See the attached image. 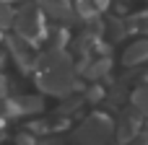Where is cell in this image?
Instances as JSON below:
<instances>
[{
	"label": "cell",
	"mask_w": 148,
	"mask_h": 145,
	"mask_svg": "<svg viewBox=\"0 0 148 145\" xmlns=\"http://www.w3.org/2000/svg\"><path fill=\"white\" fill-rule=\"evenodd\" d=\"M34 73H36V86L47 96L65 99L75 88V67H73L70 57L65 54V49L62 52L44 49L42 54H36Z\"/></svg>",
	"instance_id": "1"
},
{
	"label": "cell",
	"mask_w": 148,
	"mask_h": 145,
	"mask_svg": "<svg viewBox=\"0 0 148 145\" xmlns=\"http://www.w3.org/2000/svg\"><path fill=\"white\" fill-rule=\"evenodd\" d=\"M73 140L75 145H114V122L101 114V112H94L88 114L73 132Z\"/></svg>",
	"instance_id": "2"
},
{
	"label": "cell",
	"mask_w": 148,
	"mask_h": 145,
	"mask_svg": "<svg viewBox=\"0 0 148 145\" xmlns=\"http://www.w3.org/2000/svg\"><path fill=\"white\" fill-rule=\"evenodd\" d=\"M13 13H16V8H10V3L0 0V31H5V29L13 26Z\"/></svg>",
	"instance_id": "11"
},
{
	"label": "cell",
	"mask_w": 148,
	"mask_h": 145,
	"mask_svg": "<svg viewBox=\"0 0 148 145\" xmlns=\"http://www.w3.org/2000/svg\"><path fill=\"white\" fill-rule=\"evenodd\" d=\"M65 44H68V29L57 26V29L47 31V36H44V49H49V52H62Z\"/></svg>",
	"instance_id": "8"
},
{
	"label": "cell",
	"mask_w": 148,
	"mask_h": 145,
	"mask_svg": "<svg viewBox=\"0 0 148 145\" xmlns=\"http://www.w3.org/2000/svg\"><path fill=\"white\" fill-rule=\"evenodd\" d=\"M3 130H5V117L0 114V132H3Z\"/></svg>",
	"instance_id": "16"
},
{
	"label": "cell",
	"mask_w": 148,
	"mask_h": 145,
	"mask_svg": "<svg viewBox=\"0 0 148 145\" xmlns=\"http://www.w3.org/2000/svg\"><path fill=\"white\" fill-rule=\"evenodd\" d=\"M140 127H143V117L130 106L127 112H122V117L117 119V125H114V140L117 143H133L138 135H140Z\"/></svg>",
	"instance_id": "5"
},
{
	"label": "cell",
	"mask_w": 148,
	"mask_h": 145,
	"mask_svg": "<svg viewBox=\"0 0 148 145\" xmlns=\"http://www.w3.org/2000/svg\"><path fill=\"white\" fill-rule=\"evenodd\" d=\"M5 57H8V52H5V49H0V67L5 65Z\"/></svg>",
	"instance_id": "15"
},
{
	"label": "cell",
	"mask_w": 148,
	"mask_h": 145,
	"mask_svg": "<svg viewBox=\"0 0 148 145\" xmlns=\"http://www.w3.org/2000/svg\"><path fill=\"white\" fill-rule=\"evenodd\" d=\"M5 52L16 60L18 67H26V70H34V62H36V52H34V44L21 39L18 34H8L5 36Z\"/></svg>",
	"instance_id": "4"
},
{
	"label": "cell",
	"mask_w": 148,
	"mask_h": 145,
	"mask_svg": "<svg viewBox=\"0 0 148 145\" xmlns=\"http://www.w3.org/2000/svg\"><path fill=\"white\" fill-rule=\"evenodd\" d=\"M16 145H39V143L31 132H21V135H16Z\"/></svg>",
	"instance_id": "12"
},
{
	"label": "cell",
	"mask_w": 148,
	"mask_h": 145,
	"mask_svg": "<svg viewBox=\"0 0 148 145\" xmlns=\"http://www.w3.org/2000/svg\"><path fill=\"white\" fill-rule=\"evenodd\" d=\"M127 145H148V135H138L133 143H127Z\"/></svg>",
	"instance_id": "14"
},
{
	"label": "cell",
	"mask_w": 148,
	"mask_h": 145,
	"mask_svg": "<svg viewBox=\"0 0 148 145\" xmlns=\"http://www.w3.org/2000/svg\"><path fill=\"white\" fill-rule=\"evenodd\" d=\"M109 67H112L109 57H99V60H96V62H94V65H91V67L86 70V75L96 80V78H101V73H109Z\"/></svg>",
	"instance_id": "10"
},
{
	"label": "cell",
	"mask_w": 148,
	"mask_h": 145,
	"mask_svg": "<svg viewBox=\"0 0 148 145\" xmlns=\"http://www.w3.org/2000/svg\"><path fill=\"white\" fill-rule=\"evenodd\" d=\"M3 3H13V0H3Z\"/></svg>",
	"instance_id": "17"
},
{
	"label": "cell",
	"mask_w": 148,
	"mask_h": 145,
	"mask_svg": "<svg viewBox=\"0 0 148 145\" xmlns=\"http://www.w3.org/2000/svg\"><path fill=\"white\" fill-rule=\"evenodd\" d=\"M101 96H104V88H91L88 91V101H99Z\"/></svg>",
	"instance_id": "13"
},
{
	"label": "cell",
	"mask_w": 148,
	"mask_h": 145,
	"mask_svg": "<svg viewBox=\"0 0 148 145\" xmlns=\"http://www.w3.org/2000/svg\"><path fill=\"white\" fill-rule=\"evenodd\" d=\"M143 62H148V39H135L133 44H127V49L122 54V65L135 67Z\"/></svg>",
	"instance_id": "7"
},
{
	"label": "cell",
	"mask_w": 148,
	"mask_h": 145,
	"mask_svg": "<svg viewBox=\"0 0 148 145\" xmlns=\"http://www.w3.org/2000/svg\"><path fill=\"white\" fill-rule=\"evenodd\" d=\"M130 106H133L143 119H148V86H140V88H135V91H133Z\"/></svg>",
	"instance_id": "9"
},
{
	"label": "cell",
	"mask_w": 148,
	"mask_h": 145,
	"mask_svg": "<svg viewBox=\"0 0 148 145\" xmlns=\"http://www.w3.org/2000/svg\"><path fill=\"white\" fill-rule=\"evenodd\" d=\"M47 16L36 8V3H26V5H21L16 13H13V31L21 36V39H26V42H31V44H39V42H44V36H47V21H44Z\"/></svg>",
	"instance_id": "3"
},
{
	"label": "cell",
	"mask_w": 148,
	"mask_h": 145,
	"mask_svg": "<svg viewBox=\"0 0 148 145\" xmlns=\"http://www.w3.org/2000/svg\"><path fill=\"white\" fill-rule=\"evenodd\" d=\"M36 8H39L44 16L55 18L57 23L70 21V18H73V13H75V8H73V3H70V0H36Z\"/></svg>",
	"instance_id": "6"
}]
</instances>
